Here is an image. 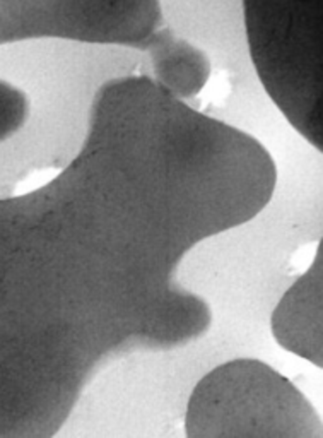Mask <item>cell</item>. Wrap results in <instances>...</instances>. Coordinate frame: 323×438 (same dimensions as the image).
Wrapping results in <instances>:
<instances>
[{"mask_svg": "<svg viewBox=\"0 0 323 438\" xmlns=\"http://www.w3.org/2000/svg\"><path fill=\"white\" fill-rule=\"evenodd\" d=\"M323 245L318 241L308 269L285 289L270 315L275 343L323 368Z\"/></svg>", "mask_w": 323, "mask_h": 438, "instance_id": "5b68a950", "label": "cell"}, {"mask_svg": "<svg viewBox=\"0 0 323 438\" xmlns=\"http://www.w3.org/2000/svg\"><path fill=\"white\" fill-rule=\"evenodd\" d=\"M275 187L255 135L149 76L103 82L72 161L0 199V438L55 436L110 363L202 339L212 308L180 267Z\"/></svg>", "mask_w": 323, "mask_h": 438, "instance_id": "6da1fadb", "label": "cell"}, {"mask_svg": "<svg viewBox=\"0 0 323 438\" xmlns=\"http://www.w3.org/2000/svg\"><path fill=\"white\" fill-rule=\"evenodd\" d=\"M164 26L161 0H0V47L57 38L146 52Z\"/></svg>", "mask_w": 323, "mask_h": 438, "instance_id": "277c9868", "label": "cell"}, {"mask_svg": "<svg viewBox=\"0 0 323 438\" xmlns=\"http://www.w3.org/2000/svg\"><path fill=\"white\" fill-rule=\"evenodd\" d=\"M188 438H323L321 416L268 363L236 358L200 378L186 402Z\"/></svg>", "mask_w": 323, "mask_h": 438, "instance_id": "3957f363", "label": "cell"}, {"mask_svg": "<svg viewBox=\"0 0 323 438\" xmlns=\"http://www.w3.org/2000/svg\"><path fill=\"white\" fill-rule=\"evenodd\" d=\"M152 79L180 99H190L205 89L212 65L209 55L192 41L164 26L146 48Z\"/></svg>", "mask_w": 323, "mask_h": 438, "instance_id": "8992f818", "label": "cell"}, {"mask_svg": "<svg viewBox=\"0 0 323 438\" xmlns=\"http://www.w3.org/2000/svg\"><path fill=\"white\" fill-rule=\"evenodd\" d=\"M30 116V96L19 86L0 79V144L23 130Z\"/></svg>", "mask_w": 323, "mask_h": 438, "instance_id": "52a82bcc", "label": "cell"}, {"mask_svg": "<svg viewBox=\"0 0 323 438\" xmlns=\"http://www.w3.org/2000/svg\"><path fill=\"white\" fill-rule=\"evenodd\" d=\"M321 0H243L250 57L287 123L323 151Z\"/></svg>", "mask_w": 323, "mask_h": 438, "instance_id": "7a4b0ae2", "label": "cell"}]
</instances>
